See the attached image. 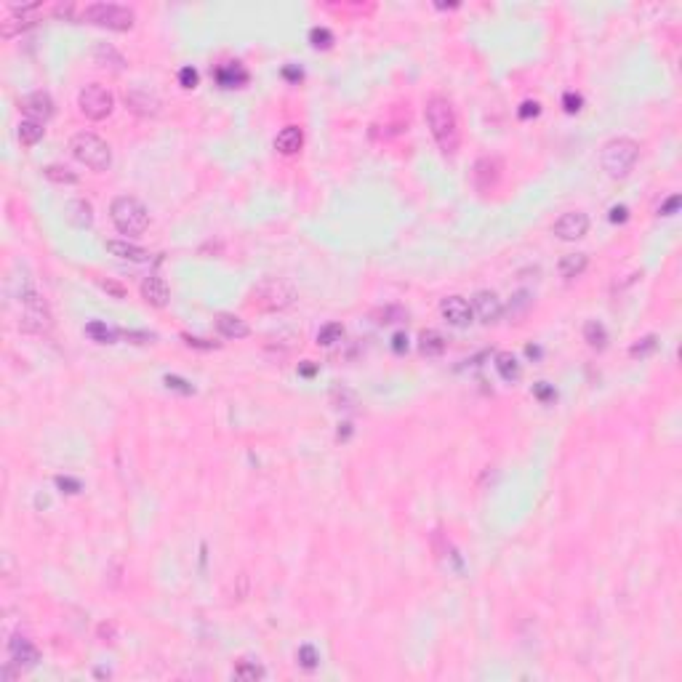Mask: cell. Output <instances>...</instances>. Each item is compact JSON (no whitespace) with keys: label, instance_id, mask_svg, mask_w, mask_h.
Returning <instances> with one entry per match:
<instances>
[{"label":"cell","instance_id":"cell-35","mask_svg":"<svg viewBox=\"0 0 682 682\" xmlns=\"http://www.w3.org/2000/svg\"><path fill=\"white\" fill-rule=\"evenodd\" d=\"M309 43L318 48V51H325L333 45V32L328 27H312L309 30Z\"/></svg>","mask_w":682,"mask_h":682},{"label":"cell","instance_id":"cell-33","mask_svg":"<svg viewBox=\"0 0 682 682\" xmlns=\"http://www.w3.org/2000/svg\"><path fill=\"white\" fill-rule=\"evenodd\" d=\"M341 339H344V325L341 322H325L318 331V344H322V347H333Z\"/></svg>","mask_w":682,"mask_h":682},{"label":"cell","instance_id":"cell-21","mask_svg":"<svg viewBox=\"0 0 682 682\" xmlns=\"http://www.w3.org/2000/svg\"><path fill=\"white\" fill-rule=\"evenodd\" d=\"M214 78H216V83H219L221 88H240V85L248 83V72H245V67L238 64V61H227V64L216 67Z\"/></svg>","mask_w":682,"mask_h":682},{"label":"cell","instance_id":"cell-30","mask_svg":"<svg viewBox=\"0 0 682 682\" xmlns=\"http://www.w3.org/2000/svg\"><path fill=\"white\" fill-rule=\"evenodd\" d=\"M43 134H45L43 123L30 121V118H24V121L19 123V141L24 147H35V144L43 139Z\"/></svg>","mask_w":682,"mask_h":682},{"label":"cell","instance_id":"cell-24","mask_svg":"<svg viewBox=\"0 0 682 682\" xmlns=\"http://www.w3.org/2000/svg\"><path fill=\"white\" fill-rule=\"evenodd\" d=\"M586 267H589V256L581 254V251H576V254H565L557 264V272H560V278L565 280H576V278H581L583 272H586Z\"/></svg>","mask_w":682,"mask_h":682},{"label":"cell","instance_id":"cell-32","mask_svg":"<svg viewBox=\"0 0 682 682\" xmlns=\"http://www.w3.org/2000/svg\"><path fill=\"white\" fill-rule=\"evenodd\" d=\"M43 176L54 184H78V174L70 171L67 165H59V163H51L43 168Z\"/></svg>","mask_w":682,"mask_h":682},{"label":"cell","instance_id":"cell-4","mask_svg":"<svg viewBox=\"0 0 682 682\" xmlns=\"http://www.w3.org/2000/svg\"><path fill=\"white\" fill-rule=\"evenodd\" d=\"M296 301V291L280 278H267L254 285L248 307L256 312H285Z\"/></svg>","mask_w":682,"mask_h":682},{"label":"cell","instance_id":"cell-7","mask_svg":"<svg viewBox=\"0 0 682 682\" xmlns=\"http://www.w3.org/2000/svg\"><path fill=\"white\" fill-rule=\"evenodd\" d=\"M81 19L104 27V30H112V32H128L136 24V14L128 6H118V3H91L81 11Z\"/></svg>","mask_w":682,"mask_h":682},{"label":"cell","instance_id":"cell-50","mask_svg":"<svg viewBox=\"0 0 682 682\" xmlns=\"http://www.w3.org/2000/svg\"><path fill=\"white\" fill-rule=\"evenodd\" d=\"M54 14L59 17V19H75V3H59V6H54Z\"/></svg>","mask_w":682,"mask_h":682},{"label":"cell","instance_id":"cell-54","mask_svg":"<svg viewBox=\"0 0 682 682\" xmlns=\"http://www.w3.org/2000/svg\"><path fill=\"white\" fill-rule=\"evenodd\" d=\"M352 437V424L349 422H344V424H339V432H336V440L339 442H347Z\"/></svg>","mask_w":682,"mask_h":682},{"label":"cell","instance_id":"cell-39","mask_svg":"<svg viewBox=\"0 0 682 682\" xmlns=\"http://www.w3.org/2000/svg\"><path fill=\"white\" fill-rule=\"evenodd\" d=\"M376 318L382 325H389V322H400L405 320V309L402 307H382L379 312H376Z\"/></svg>","mask_w":682,"mask_h":682},{"label":"cell","instance_id":"cell-20","mask_svg":"<svg viewBox=\"0 0 682 682\" xmlns=\"http://www.w3.org/2000/svg\"><path fill=\"white\" fill-rule=\"evenodd\" d=\"M107 251H110L112 256H118V259L134 261V264H144V261L152 259V254H149L147 248H141V245L128 242V240H107Z\"/></svg>","mask_w":682,"mask_h":682},{"label":"cell","instance_id":"cell-52","mask_svg":"<svg viewBox=\"0 0 682 682\" xmlns=\"http://www.w3.org/2000/svg\"><path fill=\"white\" fill-rule=\"evenodd\" d=\"M626 219H629V208L626 205H613L610 208V221L613 224H623Z\"/></svg>","mask_w":682,"mask_h":682},{"label":"cell","instance_id":"cell-6","mask_svg":"<svg viewBox=\"0 0 682 682\" xmlns=\"http://www.w3.org/2000/svg\"><path fill=\"white\" fill-rule=\"evenodd\" d=\"M19 304H21L19 328L24 333H48L54 328V315H51L45 299H43L35 288L24 285L19 293Z\"/></svg>","mask_w":682,"mask_h":682},{"label":"cell","instance_id":"cell-25","mask_svg":"<svg viewBox=\"0 0 682 682\" xmlns=\"http://www.w3.org/2000/svg\"><path fill=\"white\" fill-rule=\"evenodd\" d=\"M445 347H448V341H445V336H442L440 331H435V328L422 331V336H419V352H422L424 358H440L442 352H445Z\"/></svg>","mask_w":682,"mask_h":682},{"label":"cell","instance_id":"cell-53","mask_svg":"<svg viewBox=\"0 0 682 682\" xmlns=\"http://www.w3.org/2000/svg\"><path fill=\"white\" fill-rule=\"evenodd\" d=\"M392 349H395L397 355H402V352H408V336H405L402 331H397V333L392 336Z\"/></svg>","mask_w":682,"mask_h":682},{"label":"cell","instance_id":"cell-56","mask_svg":"<svg viewBox=\"0 0 682 682\" xmlns=\"http://www.w3.org/2000/svg\"><path fill=\"white\" fill-rule=\"evenodd\" d=\"M525 352H528V358H539V355H541L539 347H525Z\"/></svg>","mask_w":682,"mask_h":682},{"label":"cell","instance_id":"cell-8","mask_svg":"<svg viewBox=\"0 0 682 682\" xmlns=\"http://www.w3.org/2000/svg\"><path fill=\"white\" fill-rule=\"evenodd\" d=\"M78 107H81V112L88 121H104L115 110V96L101 83H88L78 94Z\"/></svg>","mask_w":682,"mask_h":682},{"label":"cell","instance_id":"cell-28","mask_svg":"<svg viewBox=\"0 0 682 682\" xmlns=\"http://www.w3.org/2000/svg\"><path fill=\"white\" fill-rule=\"evenodd\" d=\"M583 341L592 349H605L608 347V328L600 320H586L583 322Z\"/></svg>","mask_w":682,"mask_h":682},{"label":"cell","instance_id":"cell-40","mask_svg":"<svg viewBox=\"0 0 682 682\" xmlns=\"http://www.w3.org/2000/svg\"><path fill=\"white\" fill-rule=\"evenodd\" d=\"M581 104H583L581 94H576V91H565V94H562V110H565L568 115H576V112L581 110Z\"/></svg>","mask_w":682,"mask_h":682},{"label":"cell","instance_id":"cell-34","mask_svg":"<svg viewBox=\"0 0 682 682\" xmlns=\"http://www.w3.org/2000/svg\"><path fill=\"white\" fill-rule=\"evenodd\" d=\"M656 347H659V336L656 333H648V336H642L637 339L632 347H629V355L637 360V358H648V355H653L656 352Z\"/></svg>","mask_w":682,"mask_h":682},{"label":"cell","instance_id":"cell-15","mask_svg":"<svg viewBox=\"0 0 682 682\" xmlns=\"http://www.w3.org/2000/svg\"><path fill=\"white\" fill-rule=\"evenodd\" d=\"M8 656H11V663L17 666V669H32L35 663L41 661V653H38V648L32 645V640H27V637H21V634H14L11 640H8Z\"/></svg>","mask_w":682,"mask_h":682},{"label":"cell","instance_id":"cell-31","mask_svg":"<svg viewBox=\"0 0 682 682\" xmlns=\"http://www.w3.org/2000/svg\"><path fill=\"white\" fill-rule=\"evenodd\" d=\"M232 674H235V680H240V682H256V680H264V677H267L264 666L256 661H248V659L238 663Z\"/></svg>","mask_w":682,"mask_h":682},{"label":"cell","instance_id":"cell-17","mask_svg":"<svg viewBox=\"0 0 682 682\" xmlns=\"http://www.w3.org/2000/svg\"><path fill=\"white\" fill-rule=\"evenodd\" d=\"M64 221L75 229H91L94 227V208L83 198H72L64 203Z\"/></svg>","mask_w":682,"mask_h":682},{"label":"cell","instance_id":"cell-10","mask_svg":"<svg viewBox=\"0 0 682 682\" xmlns=\"http://www.w3.org/2000/svg\"><path fill=\"white\" fill-rule=\"evenodd\" d=\"M502 174L504 163L499 158H493V155H485V158H477L475 165H472V184H475L477 192L488 195V192H493L499 187Z\"/></svg>","mask_w":682,"mask_h":682},{"label":"cell","instance_id":"cell-16","mask_svg":"<svg viewBox=\"0 0 682 682\" xmlns=\"http://www.w3.org/2000/svg\"><path fill=\"white\" fill-rule=\"evenodd\" d=\"M440 312L442 318L451 322V325H456V328H466L472 322V318H475L472 304L464 299V296H445L440 301Z\"/></svg>","mask_w":682,"mask_h":682},{"label":"cell","instance_id":"cell-42","mask_svg":"<svg viewBox=\"0 0 682 682\" xmlns=\"http://www.w3.org/2000/svg\"><path fill=\"white\" fill-rule=\"evenodd\" d=\"M200 83V75H198V70L195 67H181L179 72V85L181 88H195Z\"/></svg>","mask_w":682,"mask_h":682},{"label":"cell","instance_id":"cell-29","mask_svg":"<svg viewBox=\"0 0 682 682\" xmlns=\"http://www.w3.org/2000/svg\"><path fill=\"white\" fill-rule=\"evenodd\" d=\"M85 336H88V339H94L96 344H115L118 336H121V331L110 328L107 322H101V320H91L88 325H85Z\"/></svg>","mask_w":682,"mask_h":682},{"label":"cell","instance_id":"cell-48","mask_svg":"<svg viewBox=\"0 0 682 682\" xmlns=\"http://www.w3.org/2000/svg\"><path fill=\"white\" fill-rule=\"evenodd\" d=\"M96 634H99V640H104V642H115V637H118V629H115V623L112 621H104V623H99Z\"/></svg>","mask_w":682,"mask_h":682},{"label":"cell","instance_id":"cell-11","mask_svg":"<svg viewBox=\"0 0 682 682\" xmlns=\"http://www.w3.org/2000/svg\"><path fill=\"white\" fill-rule=\"evenodd\" d=\"M123 101H125V110H131V112L139 115V118H158L163 112L161 96L152 94V91H147V88H139V85L128 88V91L123 94Z\"/></svg>","mask_w":682,"mask_h":682},{"label":"cell","instance_id":"cell-27","mask_svg":"<svg viewBox=\"0 0 682 682\" xmlns=\"http://www.w3.org/2000/svg\"><path fill=\"white\" fill-rule=\"evenodd\" d=\"M496 371H499V376H502L504 382H509V384H515L522 379V365L512 352H499V355H496Z\"/></svg>","mask_w":682,"mask_h":682},{"label":"cell","instance_id":"cell-43","mask_svg":"<svg viewBox=\"0 0 682 682\" xmlns=\"http://www.w3.org/2000/svg\"><path fill=\"white\" fill-rule=\"evenodd\" d=\"M533 395L539 397L541 402H555V397H557V392H555V386L549 382H539L536 386H533Z\"/></svg>","mask_w":682,"mask_h":682},{"label":"cell","instance_id":"cell-47","mask_svg":"<svg viewBox=\"0 0 682 682\" xmlns=\"http://www.w3.org/2000/svg\"><path fill=\"white\" fill-rule=\"evenodd\" d=\"M56 485H59L64 493H72V496L83 490L81 480H75V477H67V475H59V477H56Z\"/></svg>","mask_w":682,"mask_h":682},{"label":"cell","instance_id":"cell-55","mask_svg":"<svg viewBox=\"0 0 682 682\" xmlns=\"http://www.w3.org/2000/svg\"><path fill=\"white\" fill-rule=\"evenodd\" d=\"M299 373H301V376H315V373H318V365H312L309 360L301 362V365H299Z\"/></svg>","mask_w":682,"mask_h":682},{"label":"cell","instance_id":"cell-14","mask_svg":"<svg viewBox=\"0 0 682 682\" xmlns=\"http://www.w3.org/2000/svg\"><path fill=\"white\" fill-rule=\"evenodd\" d=\"M472 312L480 318V322L490 325V322L502 320L504 304L493 291H477V293L472 296Z\"/></svg>","mask_w":682,"mask_h":682},{"label":"cell","instance_id":"cell-36","mask_svg":"<svg viewBox=\"0 0 682 682\" xmlns=\"http://www.w3.org/2000/svg\"><path fill=\"white\" fill-rule=\"evenodd\" d=\"M296 659H299V663L304 669H315V666L320 663V653L315 650V645H301Z\"/></svg>","mask_w":682,"mask_h":682},{"label":"cell","instance_id":"cell-57","mask_svg":"<svg viewBox=\"0 0 682 682\" xmlns=\"http://www.w3.org/2000/svg\"><path fill=\"white\" fill-rule=\"evenodd\" d=\"M437 8H459V3H435Z\"/></svg>","mask_w":682,"mask_h":682},{"label":"cell","instance_id":"cell-5","mask_svg":"<svg viewBox=\"0 0 682 682\" xmlns=\"http://www.w3.org/2000/svg\"><path fill=\"white\" fill-rule=\"evenodd\" d=\"M70 152H72L75 161L83 163L91 171H96V174L107 171L112 165V149H110V144L101 139V136H96V134H91V131L75 134L70 139Z\"/></svg>","mask_w":682,"mask_h":682},{"label":"cell","instance_id":"cell-13","mask_svg":"<svg viewBox=\"0 0 682 682\" xmlns=\"http://www.w3.org/2000/svg\"><path fill=\"white\" fill-rule=\"evenodd\" d=\"M21 112H24V118L38 121L45 125V123L54 118L56 107H54V99H51L48 91H32V94H27L21 99Z\"/></svg>","mask_w":682,"mask_h":682},{"label":"cell","instance_id":"cell-26","mask_svg":"<svg viewBox=\"0 0 682 682\" xmlns=\"http://www.w3.org/2000/svg\"><path fill=\"white\" fill-rule=\"evenodd\" d=\"M435 552H437V557L442 560V565L448 568V570H456V573H462L464 570V562L459 557V552L453 549V544L448 541V539H442L440 533H435Z\"/></svg>","mask_w":682,"mask_h":682},{"label":"cell","instance_id":"cell-46","mask_svg":"<svg viewBox=\"0 0 682 682\" xmlns=\"http://www.w3.org/2000/svg\"><path fill=\"white\" fill-rule=\"evenodd\" d=\"M680 203H682L680 195H672V198H666V200L659 205V216H674V214L680 211Z\"/></svg>","mask_w":682,"mask_h":682},{"label":"cell","instance_id":"cell-37","mask_svg":"<svg viewBox=\"0 0 682 682\" xmlns=\"http://www.w3.org/2000/svg\"><path fill=\"white\" fill-rule=\"evenodd\" d=\"M181 339L187 347H192V349H200V352H214V349H219L221 344L219 341H208V339H200V336H192V333H181Z\"/></svg>","mask_w":682,"mask_h":682},{"label":"cell","instance_id":"cell-1","mask_svg":"<svg viewBox=\"0 0 682 682\" xmlns=\"http://www.w3.org/2000/svg\"><path fill=\"white\" fill-rule=\"evenodd\" d=\"M424 118H426L432 139L437 141L442 155H456L462 147V128H459L453 104L442 96H429L426 107H424Z\"/></svg>","mask_w":682,"mask_h":682},{"label":"cell","instance_id":"cell-38","mask_svg":"<svg viewBox=\"0 0 682 682\" xmlns=\"http://www.w3.org/2000/svg\"><path fill=\"white\" fill-rule=\"evenodd\" d=\"M165 386L168 389H174V392H179V395H195V386L187 382V379H181V376H174V373H168L165 379Z\"/></svg>","mask_w":682,"mask_h":682},{"label":"cell","instance_id":"cell-12","mask_svg":"<svg viewBox=\"0 0 682 682\" xmlns=\"http://www.w3.org/2000/svg\"><path fill=\"white\" fill-rule=\"evenodd\" d=\"M552 232H555V238H560L565 242L581 240L583 235L589 232V216L581 214V211H568V214H562L560 219L555 221Z\"/></svg>","mask_w":682,"mask_h":682},{"label":"cell","instance_id":"cell-23","mask_svg":"<svg viewBox=\"0 0 682 682\" xmlns=\"http://www.w3.org/2000/svg\"><path fill=\"white\" fill-rule=\"evenodd\" d=\"M304 144V131L299 125H285L280 134L275 136V149L280 155H296Z\"/></svg>","mask_w":682,"mask_h":682},{"label":"cell","instance_id":"cell-41","mask_svg":"<svg viewBox=\"0 0 682 682\" xmlns=\"http://www.w3.org/2000/svg\"><path fill=\"white\" fill-rule=\"evenodd\" d=\"M331 400L336 402V408H355V395L349 389H344V386H336L331 392Z\"/></svg>","mask_w":682,"mask_h":682},{"label":"cell","instance_id":"cell-49","mask_svg":"<svg viewBox=\"0 0 682 682\" xmlns=\"http://www.w3.org/2000/svg\"><path fill=\"white\" fill-rule=\"evenodd\" d=\"M282 78L291 83H299L301 78H304V70H301L299 64H285V67H282Z\"/></svg>","mask_w":682,"mask_h":682},{"label":"cell","instance_id":"cell-3","mask_svg":"<svg viewBox=\"0 0 682 682\" xmlns=\"http://www.w3.org/2000/svg\"><path fill=\"white\" fill-rule=\"evenodd\" d=\"M110 219L115 224V229L125 238H139L149 227V214L144 203L134 195H118L110 203Z\"/></svg>","mask_w":682,"mask_h":682},{"label":"cell","instance_id":"cell-51","mask_svg":"<svg viewBox=\"0 0 682 682\" xmlns=\"http://www.w3.org/2000/svg\"><path fill=\"white\" fill-rule=\"evenodd\" d=\"M99 285H101V288H104V291H107V293H112L115 299H123V296H125V288H123L121 282H115V280H101Z\"/></svg>","mask_w":682,"mask_h":682},{"label":"cell","instance_id":"cell-18","mask_svg":"<svg viewBox=\"0 0 682 682\" xmlns=\"http://www.w3.org/2000/svg\"><path fill=\"white\" fill-rule=\"evenodd\" d=\"M94 61L99 64L101 70H110V72H115V75L128 70V59L123 56L112 43H96V45H94Z\"/></svg>","mask_w":682,"mask_h":682},{"label":"cell","instance_id":"cell-19","mask_svg":"<svg viewBox=\"0 0 682 682\" xmlns=\"http://www.w3.org/2000/svg\"><path fill=\"white\" fill-rule=\"evenodd\" d=\"M141 299L147 301L149 307H158V309H163V307L168 304V299H171V291H168V285H165L163 278H158V275H149V278H144V280H141Z\"/></svg>","mask_w":682,"mask_h":682},{"label":"cell","instance_id":"cell-45","mask_svg":"<svg viewBox=\"0 0 682 682\" xmlns=\"http://www.w3.org/2000/svg\"><path fill=\"white\" fill-rule=\"evenodd\" d=\"M517 115H520L522 121H530V118H539L541 115V104L539 101H522L520 110H517Z\"/></svg>","mask_w":682,"mask_h":682},{"label":"cell","instance_id":"cell-2","mask_svg":"<svg viewBox=\"0 0 682 682\" xmlns=\"http://www.w3.org/2000/svg\"><path fill=\"white\" fill-rule=\"evenodd\" d=\"M637 158H640V144L629 136H616L602 144L600 165L610 179H623L637 165Z\"/></svg>","mask_w":682,"mask_h":682},{"label":"cell","instance_id":"cell-44","mask_svg":"<svg viewBox=\"0 0 682 682\" xmlns=\"http://www.w3.org/2000/svg\"><path fill=\"white\" fill-rule=\"evenodd\" d=\"M121 336L131 344H152L155 333H147V331H121Z\"/></svg>","mask_w":682,"mask_h":682},{"label":"cell","instance_id":"cell-22","mask_svg":"<svg viewBox=\"0 0 682 682\" xmlns=\"http://www.w3.org/2000/svg\"><path fill=\"white\" fill-rule=\"evenodd\" d=\"M216 331H219L224 339H245L248 333H251V328H248V322L238 318V315H229V312H221L216 315Z\"/></svg>","mask_w":682,"mask_h":682},{"label":"cell","instance_id":"cell-9","mask_svg":"<svg viewBox=\"0 0 682 682\" xmlns=\"http://www.w3.org/2000/svg\"><path fill=\"white\" fill-rule=\"evenodd\" d=\"M43 6L41 3H24V6H11V14L6 17V19L0 21V35L6 38V41H11V38H17L19 32L24 30H30L38 17H41Z\"/></svg>","mask_w":682,"mask_h":682}]
</instances>
